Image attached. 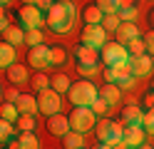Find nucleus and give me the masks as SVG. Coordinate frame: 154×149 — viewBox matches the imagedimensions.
Instances as JSON below:
<instances>
[{
    "label": "nucleus",
    "mask_w": 154,
    "mask_h": 149,
    "mask_svg": "<svg viewBox=\"0 0 154 149\" xmlns=\"http://www.w3.org/2000/svg\"><path fill=\"white\" fill-rule=\"evenodd\" d=\"M75 17H77V8L72 5V0H57L50 8V13H45L47 25H50V30L57 33V35L70 33L72 25H75Z\"/></svg>",
    "instance_id": "1"
},
{
    "label": "nucleus",
    "mask_w": 154,
    "mask_h": 149,
    "mask_svg": "<svg viewBox=\"0 0 154 149\" xmlns=\"http://www.w3.org/2000/svg\"><path fill=\"white\" fill-rule=\"evenodd\" d=\"M67 97H70V102L75 107H92V102L100 97V89L94 87L90 79H80V82H75L70 87Z\"/></svg>",
    "instance_id": "2"
},
{
    "label": "nucleus",
    "mask_w": 154,
    "mask_h": 149,
    "mask_svg": "<svg viewBox=\"0 0 154 149\" xmlns=\"http://www.w3.org/2000/svg\"><path fill=\"white\" fill-rule=\"evenodd\" d=\"M94 124H97V114L92 112V107H75L72 114H70V127L72 132H90V129H94Z\"/></svg>",
    "instance_id": "3"
},
{
    "label": "nucleus",
    "mask_w": 154,
    "mask_h": 149,
    "mask_svg": "<svg viewBox=\"0 0 154 149\" xmlns=\"http://www.w3.org/2000/svg\"><path fill=\"white\" fill-rule=\"evenodd\" d=\"M94 129H97V139L104 144H114V142H122V132L124 127L119 122H114V119H97V124H94Z\"/></svg>",
    "instance_id": "4"
},
{
    "label": "nucleus",
    "mask_w": 154,
    "mask_h": 149,
    "mask_svg": "<svg viewBox=\"0 0 154 149\" xmlns=\"http://www.w3.org/2000/svg\"><path fill=\"white\" fill-rule=\"evenodd\" d=\"M37 109H40L42 114H47V117L60 114V109H62V99H60V95H57L52 87L42 89V92H37Z\"/></svg>",
    "instance_id": "5"
},
{
    "label": "nucleus",
    "mask_w": 154,
    "mask_h": 149,
    "mask_svg": "<svg viewBox=\"0 0 154 149\" xmlns=\"http://www.w3.org/2000/svg\"><path fill=\"white\" fill-rule=\"evenodd\" d=\"M100 55H102V60L109 67V65L127 62V60H129V50H127V45H122V42H107V45L100 50Z\"/></svg>",
    "instance_id": "6"
},
{
    "label": "nucleus",
    "mask_w": 154,
    "mask_h": 149,
    "mask_svg": "<svg viewBox=\"0 0 154 149\" xmlns=\"http://www.w3.org/2000/svg\"><path fill=\"white\" fill-rule=\"evenodd\" d=\"M82 45H87L92 50H102L104 45H107V30H104L102 25H85Z\"/></svg>",
    "instance_id": "7"
},
{
    "label": "nucleus",
    "mask_w": 154,
    "mask_h": 149,
    "mask_svg": "<svg viewBox=\"0 0 154 149\" xmlns=\"http://www.w3.org/2000/svg\"><path fill=\"white\" fill-rule=\"evenodd\" d=\"M129 70H132V77L134 79H144L154 72V60L149 55H129Z\"/></svg>",
    "instance_id": "8"
},
{
    "label": "nucleus",
    "mask_w": 154,
    "mask_h": 149,
    "mask_svg": "<svg viewBox=\"0 0 154 149\" xmlns=\"http://www.w3.org/2000/svg\"><path fill=\"white\" fill-rule=\"evenodd\" d=\"M45 23V13L37 5H25L20 10V25L23 30H40Z\"/></svg>",
    "instance_id": "9"
},
{
    "label": "nucleus",
    "mask_w": 154,
    "mask_h": 149,
    "mask_svg": "<svg viewBox=\"0 0 154 149\" xmlns=\"http://www.w3.org/2000/svg\"><path fill=\"white\" fill-rule=\"evenodd\" d=\"M75 57H77V67H100V50H92L87 45H77L75 47Z\"/></svg>",
    "instance_id": "10"
},
{
    "label": "nucleus",
    "mask_w": 154,
    "mask_h": 149,
    "mask_svg": "<svg viewBox=\"0 0 154 149\" xmlns=\"http://www.w3.org/2000/svg\"><path fill=\"white\" fill-rule=\"evenodd\" d=\"M124 132H122V142L127 144L129 149H137L144 144V137H147V132L139 127V124H122Z\"/></svg>",
    "instance_id": "11"
},
{
    "label": "nucleus",
    "mask_w": 154,
    "mask_h": 149,
    "mask_svg": "<svg viewBox=\"0 0 154 149\" xmlns=\"http://www.w3.org/2000/svg\"><path fill=\"white\" fill-rule=\"evenodd\" d=\"M27 62H30V67H35V70H45V67H50V47H47L45 42H42V45H37V47H30Z\"/></svg>",
    "instance_id": "12"
},
{
    "label": "nucleus",
    "mask_w": 154,
    "mask_h": 149,
    "mask_svg": "<svg viewBox=\"0 0 154 149\" xmlns=\"http://www.w3.org/2000/svg\"><path fill=\"white\" fill-rule=\"evenodd\" d=\"M47 129H50L52 137H60V139H62L67 132H72L70 117H65V114H52V117H47Z\"/></svg>",
    "instance_id": "13"
},
{
    "label": "nucleus",
    "mask_w": 154,
    "mask_h": 149,
    "mask_svg": "<svg viewBox=\"0 0 154 149\" xmlns=\"http://www.w3.org/2000/svg\"><path fill=\"white\" fill-rule=\"evenodd\" d=\"M132 77V70H129V62H122V65H109L107 72H104V79L109 85H119L122 79Z\"/></svg>",
    "instance_id": "14"
},
{
    "label": "nucleus",
    "mask_w": 154,
    "mask_h": 149,
    "mask_svg": "<svg viewBox=\"0 0 154 149\" xmlns=\"http://www.w3.org/2000/svg\"><path fill=\"white\" fill-rule=\"evenodd\" d=\"M139 37H142V30L137 23H122L117 27V42L122 45H129L132 40H139Z\"/></svg>",
    "instance_id": "15"
},
{
    "label": "nucleus",
    "mask_w": 154,
    "mask_h": 149,
    "mask_svg": "<svg viewBox=\"0 0 154 149\" xmlns=\"http://www.w3.org/2000/svg\"><path fill=\"white\" fill-rule=\"evenodd\" d=\"M13 149H42V144H40V139H37V134L23 132V134L13 142Z\"/></svg>",
    "instance_id": "16"
},
{
    "label": "nucleus",
    "mask_w": 154,
    "mask_h": 149,
    "mask_svg": "<svg viewBox=\"0 0 154 149\" xmlns=\"http://www.w3.org/2000/svg\"><path fill=\"white\" fill-rule=\"evenodd\" d=\"M15 107H17L20 114H37L40 112V109H37V97H32V95H20Z\"/></svg>",
    "instance_id": "17"
},
{
    "label": "nucleus",
    "mask_w": 154,
    "mask_h": 149,
    "mask_svg": "<svg viewBox=\"0 0 154 149\" xmlns=\"http://www.w3.org/2000/svg\"><path fill=\"white\" fill-rule=\"evenodd\" d=\"M122 117H124V124H139L142 127V119H144V112H142V107L139 104H127L122 109Z\"/></svg>",
    "instance_id": "18"
},
{
    "label": "nucleus",
    "mask_w": 154,
    "mask_h": 149,
    "mask_svg": "<svg viewBox=\"0 0 154 149\" xmlns=\"http://www.w3.org/2000/svg\"><path fill=\"white\" fill-rule=\"evenodd\" d=\"M15 57L17 52L10 42H0V70H8L10 65H15Z\"/></svg>",
    "instance_id": "19"
},
{
    "label": "nucleus",
    "mask_w": 154,
    "mask_h": 149,
    "mask_svg": "<svg viewBox=\"0 0 154 149\" xmlns=\"http://www.w3.org/2000/svg\"><path fill=\"white\" fill-rule=\"evenodd\" d=\"M100 97H102L109 107H114V104H117L119 99H122V89H119L117 85H109V82H107V85L100 89Z\"/></svg>",
    "instance_id": "20"
},
{
    "label": "nucleus",
    "mask_w": 154,
    "mask_h": 149,
    "mask_svg": "<svg viewBox=\"0 0 154 149\" xmlns=\"http://www.w3.org/2000/svg\"><path fill=\"white\" fill-rule=\"evenodd\" d=\"M8 79H10L13 85H25L27 82V67L25 65H10L8 67Z\"/></svg>",
    "instance_id": "21"
},
{
    "label": "nucleus",
    "mask_w": 154,
    "mask_h": 149,
    "mask_svg": "<svg viewBox=\"0 0 154 149\" xmlns=\"http://www.w3.org/2000/svg\"><path fill=\"white\" fill-rule=\"evenodd\" d=\"M3 35H5V42H10L13 47H20V45L25 42V30L17 27V25H10Z\"/></svg>",
    "instance_id": "22"
},
{
    "label": "nucleus",
    "mask_w": 154,
    "mask_h": 149,
    "mask_svg": "<svg viewBox=\"0 0 154 149\" xmlns=\"http://www.w3.org/2000/svg\"><path fill=\"white\" fill-rule=\"evenodd\" d=\"M50 87L55 89L57 95H67V92H70V87H72V82H70V77H67V75H55L50 79Z\"/></svg>",
    "instance_id": "23"
},
{
    "label": "nucleus",
    "mask_w": 154,
    "mask_h": 149,
    "mask_svg": "<svg viewBox=\"0 0 154 149\" xmlns=\"http://www.w3.org/2000/svg\"><path fill=\"white\" fill-rule=\"evenodd\" d=\"M62 144H65V149H82V147H85V134H80V132H67V134L62 137Z\"/></svg>",
    "instance_id": "24"
},
{
    "label": "nucleus",
    "mask_w": 154,
    "mask_h": 149,
    "mask_svg": "<svg viewBox=\"0 0 154 149\" xmlns=\"http://www.w3.org/2000/svg\"><path fill=\"white\" fill-rule=\"evenodd\" d=\"M117 17L122 20V23H137L139 8H137V5H122V8L117 10Z\"/></svg>",
    "instance_id": "25"
},
{
    "label": "nucleus",
    "mask_w": 154,
    "mask_h": 149,
    "mask_svg": "<svg viewBox=\"0 0 154 149\" xmlns=\"http://www.w3.org/2000/svg\"><path fill=\"white\" fill-rule=\"evenodd\" d=\"M82 17L87 20V25H100L102 17H104V13H102L97 5H87V8H85V13H82Z\"/></svg>",
    "instance_id": "26"
},
{
    "label": "nucleus",
    "mask_w": 154,
    "mask_h": 149,
    "mask_svg": "<svg viewBox=\"0 0 154 149\" xmlns=\"http://www.w3.org/2000/svg\"><path fill=\"white\" fill-rule=\"evenodd\" d=\"M94 5H97L104 15H117V10L122 8V0H97Z\"/></svg>",
    "instance_id": "27"
},
{
    "label": "nucleus",
    "mask_w": 154,
    "mask_h": 149,
    "mask_svg": "<svg viewBox=\"0 0 154 149\" xmlns=\"http://www.w3.org/2000/svg\"><path fill=\"white\" fill-rule=\"evenodd\" d=\"M0 117L15 124V122H17V117H20V112H17V107H15L13 102H5L3 107H0Z\"/></svg>",
    "instance_id": "28"
},
{
    "label": "nucleus",
    "mask_w": 154,
    "mask_h": 149,
    "mask_svg": "<svg viewBox=\"0 0 154 149\" xmlns=\"http://www.w3.org/2000/svg\"><path fill=\"white\" fill-rule=\"evenodd\" d=\"M13 134H15L13 122H8V119H3V117H0V144H3V142H10V139H13Z\"/></svg>",
    "instance_id": "29"
},
{
    "label": "nucleus",
    "mask_w": 154,
    "mask_h": 149,
    "mask_svg": "<svg viewBox=\"0 0 154 149\" xmlns=\"http://www.w3.org/2000/svg\"><path fill=\"white\" fill-rule=\"evenodd\" d=\"M15 124H17L20 132H32V129H35V114H20Z\"/></svg>",
    "instance_id": "30"
},
{
    "label": "nucleus",
    "mask_w": 154,
    "mask_h": 149,
    "mask_svg": "<svg viewBox=\"0 0 154 149\" xmlns=\"http://www.w3.org/2000/svg\"><path fill=\"white\" fill-rule=\"evenodd\" d=\"M100 25H102L104 30H107V35H109V33H117V27L122 25V20H119L117 15H104Z\"/></svg>",
    "instance_id": "31"
},
{
    "label": "nucleus",
    "mask_w": 154,
    "mask_h": 149,
    "mask_svg": "<svg viewBox=\"0 0 154 149\" xmlns=\"http://www.w3.org/2000/svg\"><path fill=\"white\" fill-rule=\"evenodd\" d=\"M42 40H45V35L40 33V30H25V42L30 45V47L42 45Z\"/></svg>",
    "instance_id": "32"
},
{
    "label": "nucleus",
    "mask_w": 154,
    "mask_h": 149,
    "mask_svg": "<svg viewBox=\"0 0 154 149\" xmlns=\"http://www.w3.org/2000/svg\"><path fill=\"white\" fill-rule=\"evenodd\" d=\"M67 52L65 47H50V65H65Z\"/></svg>",
    "instance_id": "33"
},
{
    "label": "nucleus",
    "mask_w": 154,
    "mask_h": 149,
    "mask_svg": "<svg viewBox=\"0 0 154 149\" xmlns=\"http://www.w3.org/2000/svg\"><path fill=\"white\" fill-rule=\"evenodd\" d=\"M142 129L147 134L154 137V109H149V112H144V119H142Z\"/></svg>",
    "instance_id": "34"
},
{
    "label": "nucleus",
    "mask_w": 154,
    "mask_h": 149,
    "mask_svg": "<svg viewBox=\"0 0 154 149\" xmlns=\"http://www.w3.org/2000/svg\"><path fill=\"white\" fill-rule=\"evenodd\" d=\"M127 50H129V55H144L147 52V47H144V40L139 37V40H132V42L127 45Z\"/></svg>",
    "instance_id": "35"
},
{
    "label": "nucleus",
    "mask_w": 154,
    "mask_h": 149,
    "mask_svg": "<svg viewBox=\"0 0 154 149\" xmlns=\"http://www.w3.org/2000/svg\"><path fill=\"white\" fill-rule=\"evenodd\" d=\"M32 87H35V92H42V89L50 87V79H47V75H35L32 77Z\"/></svg>",
    "instance_id": "36"
},
{
    "label": "nucleus",
    "mask_w": 154,
    "mask_h": 149,
    "mask_svg": "<svg viewBox=\"0 0 154 149\" xmlns=\"http://www.w3.org/2000/svg\"><path fill=\"white\" fill-rule=\"evenodd\" d=\"M107 109H109V104L104 102L102 97H97V99L92 102V112H94V114H107Z\"/></svg>",
    "instance_id": "37"
},
{
    "label": "nucleus",
    "mask_w": 154,
    "mask_h": 149,
    "mask_svg": "<svg viewBox=\"0 0 154 149\" xmlns=\"http://www.w3.org/2000/svg\"><path fill=\"white\" fill-rule=\"evenodd\" d=\"M144 47H147V52L149 55H154V30H152V33H144Z\"/></svg>",
    "instance_id": "38"
},
{
    "label": "nucleus",
    "mask_w": 154,
    "mask_h": 149,
    "mask_svg": "<svg viewBox=\"0 0 154 149\" xmlns=\"http://www.w3.org/2000/svg\"><path fill=\"white\" fill-rule=\"evenodd\" d=\"M20 95H23V92H17V87H10V89H8V92H5L3 97L8 99V102H13V104H15V102H17V97H20Z\"/></svg>",
    "instance_id": "39"
},
{
    "label": "nucleus",
    "mask_w": 154,
    "mask_h": 149,
    "mask_svg": "<svg viewBox=\"0 0 154 149\" xmlns=\"http://www.w3.org/2000/svg\"><path fill=\"white\" fill-rule=\"evenodd\" d=\"M52 5H55V0H37V8H40L42 13H50Z\"/></svg>",
    "instance_id": "40"
},
{
    "label": "nucleus",
    "mask_w": 154,
    "mask_h": 149,
    "mask_svg": "<svg viewBox=\"0 0 154 149\" xmlns=\"http://www.w3.org/2000/svg\"><path fill=\"white\" fill-rule=\"evenodd\" d=\"M8 27H10V20H8V15H3L0 17V33H5Z\"/></svg>",
    "instance_id": "41"
},
{
    "label": "nucleus",
    "mask_w": 154,
    "mask_h": 149,
    "mask_svg": "<svg viewBox=\"0 0 154 149\" xmlns=\"http://www.w3.org/2000/svg\"><path fill=\"white\" fill-rule=\"evenodd\" d=\"M82 75H97V67H77Z\"/></svg>",
    "instance_id": "42"
},
{
    "label": "nucleus",
    "mask_w": 154,
    "mask_h": 149,
    "mask_svg": "<svg viewBox=\"0 0 154 149\" xmlns=\"http://www.w3.org/2000/svg\"><path fill=\"white\" fill-rule=\"evenodd\" d=\"M147 104H149V109H154V89L147 95Z\"/></svg>",
    "instance_id": "43"
},
{
    "label": "nucleus",
    "mask_w": 154,
    "mask_h": 149,
    "mask_svg": "<svg viewBox=\"0 0 154 149\" xmlns=\"http://www.w3.org/2000/svg\"><path fill=\"white\" fill-rule=\"evenodd\" d=\"M112 149H129V147L124 144V142H114V144H112Z\"/></svg>",
    "instance_id": "44"
},
{
    "label": "nucleus",
    "mask_w": 154,
    "mask_h": 149,
    "mask_svg": "<svg viewBox=\"0 0 154 149\" xmlns=\"http://www.w3.org/2000/svg\"><path fill=\"white\" fill-rule=\"evenodd\" d=\"M94 149H112V144H104V142H100V144L94 147Z\"/></svg>",
    "instance_id": "45"
},
{
    "label": "nucleus",
    "mask_w": 154,
    "mask_h": 149,
    "mask_svg": "<svg viewBox=\"0 0 154 149\" xmlns=\"http://www.w3.org/2000/svg\"><path fill=\"white\" fill-rule=\"evenodd\" d=\"M25 5H37V0H23Z\"/></svg>",
    "instance_id": "46"
},
{
    "label": "nucleus",
    "mask_w": 154,
    "mask_h": 149,
    "mask_svg": "<svg viewBox=\"0 0 154 149\" xmlns=\"http://www.w3.org/2000/svg\"><path fill=\"white\" fill-rule=\"evenodd\" d=\"M5 15V5H0V17H3Z\"/></svg>",
    "instance_id": "47"
},
{
    "label": "nucleus",
    "mask_w": 154,
    "mask_h": 149,
    "mask_svg": "<svg viewBox=\"0 0 154 149\" xmlns=\"http://www.w3.org/2000/svg\"><path fill=\"white\" fill-rule=\"evenodd\" d=\"M137 149H152V147H147V144H142V147H137Z\"/></svg>",
    "instance_id": "48"
},
{
    "label": "nucleus",
    "mask_w": 154,
    "mask_h": 149,
    "mask_svg": "<svg viewBox=\"0 0 154 149\" xmlns=\"http://www.w3.org/2000/svg\"><path fill=\"white\" fill-rule=\"evenodd\" d=\"M8 3H10V0H0V5H8Z\"/></svg>",
    "instance_id": "49"
},
{
    "label": "nucleus",
    "mask_w": 154,
    "mask_h": 149,
    "mask_svg": "<svg viewBox=\"0 0 154 149\" xmlns=\"http://www.w3.org/2000/svg\"><path fill=\"white\" fill-rule=\"evenodd\" d=\"M3 95H5V92H3V85H0V97H3Z\"/></svg>",
    "instance_id": "50"
},
{
    "label": "nucleus",
    "mask_w": 154,
    "mask_h": 149,
    "mask_svg": "<svg viewBox=\"0 0 154 149\" xmlns=\"http://www.w3.org/2000/svg\"><path fill=\"white\" fill-rule=\"evenodd\" d=\"M149 17H152V25H154V13H152V15H149Z\"/></svg>",
    "instance_id": "51"
},
{
    "label": "nucleus",
    "mask_w": 154,
    "mask_h": 149,
    "mask_svg": "<svg viewBox=\"0 0 154 149\" xmlns=\"http://www.w3.org/2000/svg\"><path fill=\"white\" fill-rule=\"evenodd\" d=\"M82 149H85V147H82Z\"/></svg>",
    "instance_id": "52"
}]
</instances>
